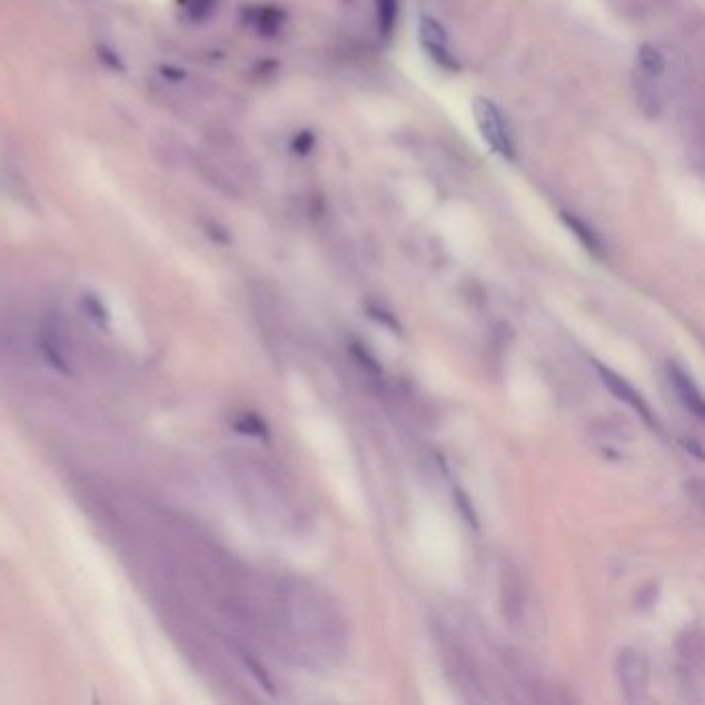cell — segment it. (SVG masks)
<instances>
[{
  "label": "cell",
  "mask_w": 705,
  "mask_h": 705,
  "mask_svg": "<svg viewBox=\"0 0 705 705\" xmlns=\"http://www.w3.org/2000/svg\"><path fill=\"white\" fill-rule=\"evenodd\" d=\"M474 120L478 125V131L483 135L486 146L499 153L505 160H514L515 148L512 135L505 127V118L500 115L497 103L486 98H476L471 103Z\"/></svg>",
  "instance_id": "1"
},
{
  "label": "cell",
  "mask_w": 705,
  "mask_h": 705,
  "mask_svg": "<svg viewBox=\"0 0 705 705\" xmlns=\"http://www.w3.org/2000/svg\"><path fill=\"white\" fill-rule=\"evenodd\" d=\"M418 40L423 50L427 52L428 59L433 60L437 67H443L447 71H457V60L451 52L447 31L435 17L425 16L418 23Z\"/></svg>",
  "instance_id": "2"
},
{
  "label": "cell",
  "mask_w": 705,
  "mask_h": 705,
  "mask_svg": "<svg viewBox=\"0 0 705 705\" xmlns=\"http://www.w3.org/2000/svg\"><path fill=\"white\" fill-rule=\"evenodd\" d=\"M618 681H620V687L625 691V697L633 704H637V702H642L646 697L647 664L642 658V654H637L633 649L620 652Z\"/></svg>",
  "instance_id": "3"
},
{
  "label": "cell",
  "mask_w": 705,
  "mask_h": 705,
  "mask_svg": "<svg viewBox=\"0 0 705 705\" xmlns=\"http://www.w3.org/2000/svg\"><path fill=\"white\" fill-rule=\"evenodd\" d=\"M596 368H598L600 379H603L604 385L610 389L613 396L623 399L625 404H629L632 408H635L646 420L652 423V414L647 410V404L644 401V397L639 396L629 383L625 381L623 377H618L617 373L610 370V368L603 367V365H596Z\"/></svg>",
  "instance_id": "4"
},
{
  "label": "cell",
  "mask_w": 705,
  "mask_h": 705,
  "mask_svg": "<svg viewBox=\"0 0 705 705\" xmlns=\"http://www.w3.org/2000/svg\"><path fill=\"white\" fill-rule=\"evenodd\" d=\"M671 381L675 385L676 394L683 399V404H685L697 418H704V399H702V394H699L697 385L693 383L689 375H687L683 368L671 365Z\"/></svg>",
  "instance_id": "5"
},
{
  "label": "cell",
  "mask_w": 705,
  "mask_h": 705,
  "mask_svg": "<svg viewBox=\"0 0 705 705\" xmlns=\"http://www.w3.org/2000/svg\"><path fill=\"white\" fill-rule=\"evenodd\" d=\"M637 69H639V75L656 81L664 73V69H666V59L662 57L658 48H654L652 44L639 46V50H637Z\"/></svg>",
  "instance_id": "6"
},
{
  "label": "cell",
  "mask_w": 705,
  "mask_h": 705,
  "mask_svg": "<svg viewBox=\"0 0 705 705\" xmlns=\"http://www.w3.org/2000/svg\"><path fill=\"white\" fill-rule=\"evenodd\" d=\"M220 0H177L178 9L182 11V16L191 21H206L214 16V11L218 9Z\"/></svg>",
  "instance_id": "7"
},
{
  "label": "cell",
  "mask_w": 705,
  "mask_h": 705,
  "mask_svg": "<svg viewBox=\"0 0 705 705\" xmlns=\"http://www.w3.org/2000/svg\"><path fill=\"white\" fill-rule=\"evenodd\" d=\"M563 220L572 228V232L582 240V245H584L586 249L592 250V252H600V240H598V236L594 235L584 221L579 220V218H575V216H569V214H563Z\"/></svg>",
  "instance_id": "8"
},
{
  "label": "cell",
  "mask_w": 705,
  "mask_h": 705,
  "mask_svg": "<svg viewBox=\"0 0 705 705\" xmlns=\"http://www.w3.org/2000/svg\"><path fill=\"white\" fill-rule=\"evenodd\" d=\"M399 0H377V21L383 36H389L396 28Z\"/></svg>",
  "instance_id": "9"
},
{
  "label": "cell",
  "mask_w": 705,
  "mask_h": 705,
  "mask_svg": "<svg viewBox=\"0 0 705 705\" xmlns=\"http://www.w3.org/2000/svg\"><path fill=\"white\" fill-rule=\"evenodd\" d=\"M249 21L261 33H276L281 23V16L276 9H255Z\"/></svg>",
  "instance_id": "10"
},
{
  "label": "cell",
  "mask_w": 705,
  "mask_h": 705,
  "mask_svg": "<svg viewBox=\"0 0 705 705\" xmlns=\"http://www.w3.org/2000/svg\"><path fill=\"white\" fill-rule=\"evenodd\" d=\"M83 310L88 312L89 317L98 325L108 324V312L103 309L102 300L96 298V296H83Z\"/></svg>",
  "instance_id": "11"
},
{
  "label": "cell",
  "mask_w": 705,
  "mask_h": 705,
  "mask_svg": "<svg viewBox=\"0 0 705 705\" xmlns=\"http://www.w3.org/2000/svg\"><path fill=\"white\" fill-rule=\"evenodd\" d=\"M235 427L240 433H247V435H252V437H265L264 423L257 416H252V414H245L240 420H236Z\"/></svg>",
  "instance_id": "12"
},
{
  "label": "cell",
  "mask_w": 705,
  "mask_h": 705,
  "mask_svg": "<svg viewBox=\"0 0 705 705\" xmlns=\"http://www.w3.org/2000/svg\"><path fill=\"white\" fill-rule=\"evenodd\" d=\"M456 500L459 512L468 519V524H470L471 528H478V517H476V512H474V507H471L470 499H468L459 488L456 490Z\"/></svg>",
  "instance_id": "13"
},
{
  "label": "cell",
  "mask_w": 705,
  "mask_h": 705,
  "mask_svg": "<svg viewBox=\"0 0 705 705\" xmlns=\"http://www.w3.org/2000/svg\"><path fill=\"white\" fill-rule=\"evenodd\" d=\"M310 146H312V135H310V132H302V135L296 139L295 148L298 149L300 153H307Z\"/></svg>",
  "instance_id": "14"
}]
</instances>
